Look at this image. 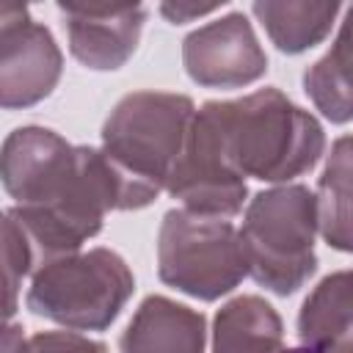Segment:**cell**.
<instances>
[{
    "mask_svg": "<svg viewBox=\"0 0 353 353\" xmlns=\"http://www.w3.org/2000/svg\"><path fill=\"white\" fill-rule=\"evenodd\" d=\"M0 22V105L6 110L39 105L61 80L63 52L50 28L30 17Z\"/></svg>",
    "mask_w": 353,
    "mask_h": 353,
    "instance_id": "ba28073f",
    "label": "cell"
},
{
    "mask_svg": "<svg viewBox=\"0 0 353 353\" xmlns=\"http://www.w3.org/2000/svg\"><path fill=\"white\" fill-rule=\"evenodd\" d=\"M157 276L204 303L229 295L248 276L240 229L223 215L168 210L157 229Z\"/></svg>",
    "mask_w": 353,
    "mask_h": 353,
    "instance_id": "8992f818",
    "label": "cell"
},
{
    "mask_svg": "<svg viewBox=\"0 0 353 353\" xmlns=\"http://www.w3.org/2000/svg\"><path fill=\"white\" fill-rule=\"evenodd\" d=\"M212 350H268L284 345L279 312L259 295L226 301L212 320Z\"/></svg>",
    "mask_w": 353,
    "mask_h": 353,
    "instance_id": "2e32d148",
    "label": "cell"
},
{
    "mask_svg": "<svg viewBox=\"0 0 353 353\" xmlns=\"http://www.w3.org/2000/svg\"><path fill=\"white\" fill-rule=\"evenodd\" d=\"M36 270V251L11 210L3 212V273H6V320L14 317L22 281Z\"/></svg>",
    "mask_w": 353,
    "mask_h": 353,
    "instance_id": "e0dca14e",
    "label": "cell"
},
{
    "mask_svg": "<svg viewBox=\"0 0 353 353\" xmlns=\"http://www.w3.org/2000/svg\"><path fill=\"white\" fill-rule=\"evenodd\" d=\"M196 105L174 91H130L102 124V152L119 176L121 212L149 207L168 185Z\"/></svg>",
    "mask_w": 353,
    "mask_h": 353,
    "instance_id": "3957f363",
    "label": "cell"
},
{
    "mask_svg": "<svg viewBox=\"0 0 353 353\" xmlns=\"http://www.w3.org/2000/svg\"><path fill=\"white\" fill-rule=\"evenodd\" d=\"M339 8L342 0H251L256 22L284 55H301L323 44Z\"/></svg>",
    "mask_w": 353,
    "mask_h": 353,
    "instance_id": "4fadbf2b",
    "label": "cell"
},
{
    "mask_svg": "<svg viewBox=\"0 0 353 353\" xmlns=\"http://www.w3.org/2000/svg\"><path fill=\"white\" fill-rule=\"evenodd\" d=\"M143 8V0H58L63 19H102Z\"/></svg>",
    "mask_w": 353,
    "mask_h": 353,
    "instance_id": "ac0fdd59",
    "label": "cell"
},
{
    "mask_svg": "<svg viewBox=\"0 0 353 353\" xmlns=\"http://www.w3.org/2000/svg\"><path fill=\"white\" fill-rule=\"evenodd\" d=\"M8 207L36 251L47 259L80 251L102 232L105 215L121 207L119 176L102 146L69 143L50 127L25 124L8 132L0 154Z\"/></svg>",
    "mask_w": 353,
    "mask_h": 353,
    "instance_id": "6da1fadb",
    "label": "cell"
},
{
    "mask_svg": "<svg viewBox=\"0 0 353 353\" xmlns=\"http://www.w3.org/2000/svg\"><path fill=\"white\" fill-rule=\"evenodd\" d=\"M314 196L323 240L334 251L353 254V132L331 143Z\"/></svg>",
    "mask_w": 353,
    "mask_h": 353,
    "instance_id": "9a60e30c",
    "label": "cell"
},
{
    "mask_svg": "<svg viewBox=\"0 0 353 353\" xmlns=\"http://www.w3.org/2000/svg\"><path fill=\"white\" fill-rule=\"evenodd\" d=\"M303 91L331 124L353 121V6L345 11L325 55L303 72Z\"/></svg>",
    "mask_w": 353,
    "mask_h": 353,
    "instance_id": "5bb4252c",
    "label": "cell"
},
{
    "mask_svg": "<svg viewBox=\"0 0 353 353\" xmlns=\"http://www.w3.org/2000/svg\"><path fill=\"white\" fill-rule=\"evenodd\" d=\"M165 190L188 210L223 218L237 215L248 196L245 179L221 163V157L215 154L210 141L193 127V121Z\"/></svg>",
    "mask_w": 353,
    "mask_h": 353,
    "instance_id": "9c48e42d",
    "label": "cell"
},
{
    "mask_svg": "<svg viewBox=\"0 0 353 353\" xmlns=\"http://www.w3.org/2000/svg\"><path fill=\"white\" fill-rule=\"evenodd\" d=\"M182 66L201 88H245L265 77L268 55L251 19L232 11L185 36Z\"/></svg>",
    "mask_w": 353,
    "mask_h": 353,
    "instance_id": "52a82bcc",
    "label": "cell"
},
{
    "mask_svg": "<svg viewBox=\"0 0 353 353\" xmlns=\"http://www.w3.org/2000/svg\"><path fill=\"white\" fill-rule=\"evenodd\" d=\"M25 345H28V347H80V350H85V347L102 350V347H105L102 342H94V339H88L83 331H72V328H66V331L36 334V336L28 339Z\"/></svg>",
    "mask_w": 353,
    "mask_h": 353,
    "instance_id": "ffe728a7",
    "label": "cell"
},
{
    "mask_svg": "<svg viewBox=\"0 0 353 353\" xmlns=\"http://www.w3.org/2000/svg\"><path fill=\"white\" fill-rule=\"evenodd\" d=\"M135 292V276L110 248L72 251L41 262L30 273L25 306L55 325L99 334L116 323Z\"/></svg>",
    "mask_w": 353,
    "mask_h": 353,
    "instance_id": "5b68a950",
    "label": "cell"
},
{
    "mask_svg": "<svg viewBox=\"0 0 353 353\" xmlns=\"http://www.w3.org/2000/svg\"><path fill=\"white\" fill-rule=\"evenodd\" d=\"M39 0H0V19H14V17H28V8Z\"/></svg>",
    "mask_w": 353,
    "mask_h": 353,
    "instance_id": "44dd1931",
    "label": "cell"
},
{
    "mask_svg": "<svg viewBox=\"0 0 353 353\" xmlns=\"http://www.w3.org/2000/svg\"><path fill=\"white\" fill-rule=\"evenodd\" d=\"M317 196L306 185L279 182L259 190L240 226L248 276L273 295L298 292L317 270Z\"/></svg>",
    "mask_w": 353,
    "mask_h": 353,
    "instance_id": "277c9868",
    "label": "cell"
},
{
    "mask_svg": "<svg viewBox=\"0 0 353 353\" xmlns=\"http://www.w3.org/2000/svg\"><path fill=\"white\" fill-rule=\"evenodd\" d=\"M146 8L102 17V19H63L69 52L77 63L91 72L121 69L138 50L141 33L146 25Z\"/></svg>",
    "mask_w": 353,
    "mask_h": 353,
    "instance_id": "7c38bea8",
    "label": "cell"
},
{
    "mask_svg": "<svg viewBox=\"0 0 353 353\" xmlns=\"http://www.w3.org/2000/svg\"><path fill=\"white\" fill-rule=\"evenodd\" d=\"M229 3L232 0H160V17L171 25H185V22L201 19Z\"/></svg>",
    "mask_w": 353,
    "mask_h": 353,
    "instance_id": "d6986e66",
    "label": "cell"
},
{
    "mask_svg": "<svg viewBox=\"0 0 353 353\" xmlns=\"http://www.w3.org/2000/svg\"><path fill=\"white\" fill-rule=\"evenodd\" d=\"M119 347L124 353H201L207 347V320L185 303L165 295H149L135 309Z\"/></svg>",
    "mask_w": 353,
    "mask_h": 353,
    "instance_id": "30bf717a",
    "label": "cell"
},
{
    "mask_svg": "<svg viewBox=\"0 0 353 353\" xmlns=\"http://www.w3.org/2000/svg\"><path fill=\"white\" fill-rule=\"evenodd\" d=\"M193 127L237 176L292 182L309 174L325 152V130L314 113L279 88H256L237 99H210L193 113Z\"/></svg>",
    "mask_w": 353,
    "mask_h": 353,
    "instance_id": "7a4b0ae2",
    "label": "cell"
},
{
    "mask_svg": "<svg viewBox=\"0 0 353 353\" xmlns=\"http://www.w3.org/2000/svg\"><path fill=\"white\" fill-rule=\"evenodd\" d=\"M298 342L317 350H353V268L320 279L298 312Z\"/></svg>",
    "mask_w": 353,
    "mask_h": 353,
    "instance_id": "8fae6325",
    "label": "cell"
}]
</instances>
